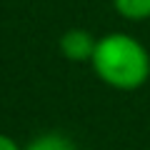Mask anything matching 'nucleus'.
I'll return each instance as SVG.
<instances>
[{
  "label": "nucleus",
  "instance_id": "obj_1",
  "mask_svg": "<svg viewBox=\"0 0 150 150\" xmlns=\"http://www.w3.org/2000/svg\"><path fill=\"white\" fill-rule=\"evenodd\" d=\"M90 65L108 88L123 93L140 90L150 78V53L130 33H108L98 38Z\"/></svg>",
  "mask_w": 150,
  "mask_h": 150
},
{
  "label": "nucleus",
  "instance_id": "obj_2",
  "mask_svg": "<svg viewBox=\"0 0 150 150\" xmlns=\"http://www.w3.org/2000/svg\"><path fill=\"white\" fill-rule=\"evenodd\" d=\"M98 38L93 33L83 30V28H70L60 35L58 40V50L65 60L70 63H90L93 58V50H95Z\"/></svg>",
  "mask_w": 150,
  "mask_h": 150
},
{
  "label": "nucleus",
  "instance_id": "obj_3",
  "mask_svg": "<svg viewBox=\"0 0 150 150\" xmlns=\"http://www.w3.org/2000/svg\"><path fill=\"white\" fill-rule=\"evenodd\" d=\"M23 150H78V148H75V143L68 138V135L43 133V135H35Z\"/></svg>",
  "mask_w": 150,
  "mask_h": 150
},
{
  "label": "nucleus",
  "instance_id": "obj_5",
  "mask_svg": "<svg viewBox=\"0 0 150 150\" xmlns=\"http://www.w3.org/2000/svg\"><path fill=\"white\" fill-rule=\"evenodd\" d=\"M0 150H23V145H18L10 135L0 133Z\"/></svg>",
  "mask_w": 150,
  "mask_h": 150
},
{
  "label": "nucleus",
  "instance_id": "obj_4",
  "mask_svg": "<svg viewBox=\"0 0 150 150\" xmlns=\"http://www.w3.org/2000/svg\"><path fill=\"white\" fill-rule=\"evenodd\" d=\"M112 8L123 20H148L150 18V0H112Z\"/></svg>",
  "mask_w": 150,
  "mask_h": 150
}]
</instances>
